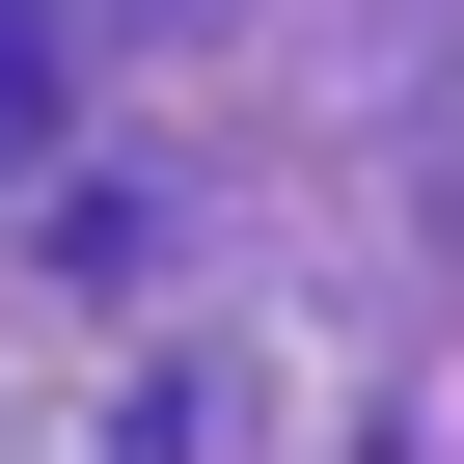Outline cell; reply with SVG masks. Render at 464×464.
<instances>
[{
	"label": "cell",
	"mask_w": 464,
	"mask_h": 464,
	"mask_svg": "<svg viewBox=\"0 0 464 464\" xmlns=\"http://www.w3.org/2000/svg\"><path fill=\"white\" fill-rule=\"evenodd\" d=\"M0 137H28V0H0Z\"/></svg>",
	"instance_id": "cell-1"
}]
</instances>
